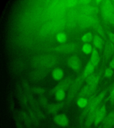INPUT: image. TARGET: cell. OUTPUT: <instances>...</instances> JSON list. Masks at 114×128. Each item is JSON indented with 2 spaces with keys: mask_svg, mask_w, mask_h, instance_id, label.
Returning <instances> with one entry per match:
<instances>
[{
  "mask_svg": "<svg viewBox=\"0 0 114 128\" xmlns=\"http://www.w3.org/2000/svg\"><path fill=\"white\" fill-rule=\"evenodd\" d=\"M56 99L59 101H61L64 99L65 97V92L64 90H58L55 93Z\"/></svg>",
  "mask_w": 114,
  "mask_h": 128,
  "instance_id": "21",
  "label": "cell"
},
{
  "mask_svg": "<svg viewBox=\"0 0 114 128\" xmlns=\"http://www.w3.org/2000/svg\"><path fill=\"white\" fill-rule=\"evenodd\" d=\"M109 99L110 100V104L112 106L114 105V82L112 84L111 86L110 87V94H109Z\"/></svg>",
  "mask_w": 114,
  "mask_h": 128,
  "instance_id": "20",
  "label": "cell"
},
{
  "mask_svg": "<svg viewBox=\"0 0 114 128\" xmlns=\"http://www.w3.org/2000/svg\"><path fill=\"white\" fill-rule=\"evenodd\" d=\"M60 46L61 47L58 48V50H59L60 52H71L72 50H74V46H73L72 44Z\"/></svg>",
  "mask_w": 114,
  "mask_h": 128,
  "instance_id": "16",
  "label": "cell"
},
{
  "mask_svg": "<svg viewBox=\"0 0 114 128\" xmlns=\"http://www.w3.org/2000/svg\"><path fill=\"white\" fill-rule=\"evenodd\" d=\"M89 102L88 100L85 98H81L78 99L77 102V104L78 106L80 108H85L87 106Z\"/></svg>",
  "mask_w": 114,
  "mask_h": 128,
  "instance_id": "15",
  "label": "cell"
},
{
  "mask_svg": "<svg viewBox=\"0 0 114 128\" xmlns=\"http://www.w3.org/2000/svg\"><path fill=\"white\" fill-rule=\"evenodd\" d=\"M106 32V34L108 35L109 38L111 40L112 42L114 43V34L110 31H108Z\"/></svg>",
  "mask_w": 114,
  "mask_h": 128,
  "instance_id": "23",
  "label": "cell"
},
{
  "mask_svg": "<svg viewBox=\"0 0 114 128\" xmlns=\"http://www.w3.org/2000/svg\"><path fill=\"white\" fill-rule=\"evenodd\" d=\"M106 106L105 104H103L100 106V108H99L96 114V116L94 119V126H97L98 124H100L101 122L103 121L106 117Z\"/></svg>",
  "mask_w": 114,
  "mask_h": 128,
  "instance_id": "3",
  "label": "cell"
},
{
  "mask_svg": "<svg viewBox=\"0 0 114 128\" xmlns=\"http://www.w3.org/2000/svg\"><path fill=\"white\" fill-rule=\"evenodd\" d=\"M37 92L39 93H42L43 92V90L42 88H38V89H37Z\"/></svg>",
  "mask_w": 114,
  "mask_h": 128,
  "instance_id": "25",
  "label": "cell"
},
{
  "mask_svg": "<svg viewBox=\"0 0 114 128\" xmlns=\"http://www.w3.org/2000/svg\"><path fill=\"white\" fill-rule=\"evenodd\" d=\"M72 82V80L70 78L63 80L58 85H57V86L54 88L53 92H54V93L55 94L56 92L58 90H66L70 86Z\"/></svg>",
  "mask_w": 114,
  "mask_h": 128,
  "instance_id": "8",
  "label": "cell"
},
{
  "mask_svg": "<svg viewBox=\"0 0 114 128\" xmlns=\"http://www.w3.org/2000/svg\"><path fill=\"white\" fill-rule=\"evenodd\" d=\"M114 124V110L110 111L105 117L102 128H110Z\"/></svg>",
  "mask_w": 114,
  "mask_h": 128,
  "instance_id": "7",
  "label": "cell"
},
{
  "mask_svg": "<svg viewBox=\"0 0 114 128\" xmlns=\"http://www.w3.org/2000/svg\"><path fill=\"white\" fill-rule=\"evenodd\" d=\"M67 64L72 70L75 72H79L81 68V62L78 56H70L67 60Z\"/></svg>",
  "mask_w": 114,
  "mask_h": 128,
  "instance_id": "5",
  "label": "cell"
},
{
  "mask_svg": "<svg viewBox=\"0 0 114 128\" xmlns=\"http://www.w3.org/2000/svg\"><path fill=\"white\" fill-rule=\"evenodd\" d=\"M95 68L94 65L91 62H89L86 64L85 68L84 70L83 74L82 75L84 79H86L92 74Z\"/></svg>",
  "mask_w": 114,
  "mask_h": 128,
  "instance_id": "10",
  "label": "cell"
},
{
  "mask_svg": "<svg viewBox=\"0 0 114 128\" xmlns=\"http://www.w3.org/2000/svg\"><path fill=\"white\" fill-rule=\"evenodd\" d=\"M98 109L92 110L88 114L87 118H86V121L85 122V126L86 128H90L92 123L94 122V119L95 118L96 114L97 113Z\"/></svg>",
  "mask_w": 114,
  "mask_h": 128,
  "instance_id": "9",
  "label": "cell"
},
{
  "mask_svg": "<svg viewBox=\"0 0 114 128\" xmlns=\"http://www.w3.org/2000/svg\"><path fill=\"white\" fill-rule=\"evenodd\" d=\"M62 107V104H52L49 107L48 111L50 114H54L58 112L61 108Z\"/></svg>",
  "mask_w": 114,
  "mask_h": 128,
  "instance_id": "14",
  "label": "cell"
},
{
  "mask_svg": "<svg viewBox=\"0 0 114 128\" xmlns=\"http://www.w3.org/2000/svg\"><path fill=\"white\" fill-rule=\"evenodd\" d=\"M81 39L83 42H85L86 43L90 42L92 39V33L89 32L84 34L82 36Z\"/></svg>",
  "mask_w": 114,
  "mask_h": 128,
  "instance_id": "19",
  "label": "cell"
},
{
  "mask_svg": "<svg viewBox=\"0 0 114 128\" xmlns=\"http://www.w3.org/2000/svg\"><path fill=\"white\" fill-rule=\"evenodd\" d=\"M90 62H92L94 65L95 67H96L98 65L99 62V56L98 54V52L95 47L93 49L92 54L90 59Z\"/></svg>",
  "mask_w": 114,
  "mask_h": 128,
  "instance_id": "11",
  "label": "cell"
},
{
  "mask_svg": "<svg viewBox=\"0 0 114 128\" xmlns=\"http://www.w3.org/2000/svg\"><path fill=\"white\" fill-rule=\"evenodd\" d=\"M56 39L57 41L59 43H64L66 41V35L63 32H60L56 35Z\"/></svg>",
  "mask_w": 114,
  "mask_h": 128,
  "instance_id": "17",
  "label": "cell"
},
{
  "mask_svg": "<svg viewBox=\"0 0 114 128\" xmlns=\"http://www.w3.org/2000/svg\"><path fill=\"white\" fill-rule=\"evenodd\" d=\"M113 126H114V125H113Z\"/></svg>",
  "mask_w": 114,
  "mask_h": 128,
  "instance_id": "28",
  "label": "cell"
},
{
  "mask_svg": "<svg viewBox=\"0 0 114 128\" xmlns=\"http://www.w3.org/2000/svg\"><path fill=\"white\" fill-rule=\"evenodd\" d=\"M102 2L101 12L102 18L105 21L109 23L111 14L113 10V2L110 0H105Z\"/></svg>",
  "mask_w": 114,
  "mask_h": 128,
  "instance_id": "1",
  "label": "cell"
},
{
  "mask_svg": "<svg viewBox=\"0 0 114 128\" xmlns=\"http://www.w3.org/2000/svg\"><path fill=\"white\" fill-rule=\"evenodd\" d=\"M82 50L84 54H89L92 51V46L90 44L85 43L82 46Z\"/></svg>",
  "mask_w": 114,
  "mask_h": 128,
  "instance_id": "18",
  "label": "cell"
},
{
  "mask_svg": "<svg viewBox=\"0 0 114 128\" xmlns=\"http://www.w3.org/2000/svg\"><path fill=\"white\" fill-rule=\"evenodd\" d=\"M113 10L114 11V3H113Z\"/></svg>",
  "mask_w": 114,
  "mask_h": 128,
  "instance_id": "26",
  "label": "cell"
},
{
  "mask_svg": "<svg viewBox=\"0 0 114 128\" xmlns=\"http://www.w3.org/2000/svg\"><path fill=\"white\" fill-rule=\"evenodd\" d=\"M84 80V78L82 76L77 78L74 81L71 87L69 94L68 98L69 100H71L74 98V96L76 95L77 92H78V89L80 88Z\"/></svg>",
  "mask_w": 114,
  "mask_h": 128,
  "instance_id": "2",
  "label": "cell"
},
{
  "mask_svg": "<svg viewBox=\"0 0 114 128\" xmlns=\"http://www.w3.org/2000/svg\"><path fill=\"white\" fill-rule=\"evenodd\" d=\"M109 67L112 69H114V58H112V60L110 61L109 64Z\"/></svg>",
  "mask_w": 114,
  "mask_h": 128,
  "instance_id": "24",
  "label": "cell"
},
{
  "mask_svg": "<svg viewBox=\"0 0 114 128\" xmlns=\"http://www.w3.org/2000/svg\"><path fill=\"white\" fill-rule=\"evenodd\" d=\"M98 128H102V126L99 127Z\"/></svg>",
  "mask_w": 114,
  "mask_h": 128,
  "instance_id": "27",
  "label": "cell"
},
{
  "mask_svg": "<svg viewBox=\"0 0 114 128\" xmlns=\"http://www.w3.org/2000/svg\"><path fill=\"white\" fill-rule=\"evenodd\" d=\"M113 69L109 67L106 69V70L104 71V76L106 78H110L113 75Z\"/></svg>",
  "mask_w": 114,
  "mask_h": 128,
  "instance_id": "22",
  "label": "cell"
},
{
  "mask_svg": "<svg viewBox=\"0 0 114 128\" xmlns=\"http://www.w3.org/2000/svg\"><path fill=\"white\" fill-rule=\"evenodd\" d=\"M114 55V43L108 38L105 45L103 58L105 60H107Z\"/></svg>",
  "mask_w": 114,
  "mask_h": 128,
  "instance_id": "4",
  "label": "cell"
},
{
  "mask_svg": "<svg viewBox=\"0 0 114 128\" xmlns=\"http://www.w3.org/2000/svg\"><path fill=\"white\" fill-rule=\"evenodd\" d=\"M93 43L95 48L100 49L103 44L102 39L98 35H95L93 38Z\"/></svg>",
  "mask_w": 114,
  "mask_h": 128,
  "instance_id": "13",
  "label": "cell"
},
{
  "mask_svg": "<svg viewBox=\"0 0 114 128\" xmlns=\"http://www.w3.org/2000/svg\"><path fill=\"white\" fill-rule=\"evenodd\" d=\"M54 121L56 124L62 127H66L69 124V118L64 114H57L54 116Z\"/></svg>",
  "mask_w": 114,
  "mask_h": 128,
  "instance_id": "6",
  "label": "cell"
},
{
  "mask_svg": "<svg viewBox=\"0 0 114 128\" xmlns=\"http://www.w3.org/2000/svg\"><path fill=\"white\" fill-rule=\"evenodd\" d=\"M52 76L54 80H61L63 76V72L61 69L57 68L53 71Z\"/></svg>",
  "mask_w": 114,
  "mask_h": 128,
  "instance_id": "12",
  "label": "cell"
}]
</instances>
